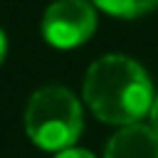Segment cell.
Segmentation results:
<instances>
[{"label": "cell", "instance_id": "7", "mask_svg": "<svg viewBox=\"0 0 158 158\" xmlns=\"http://www.w3.org/2000/svg\"><path fill=\"white\" fill-rule=\"evenodd\" d=\"M151 126H153L156 133H158V96L153 99V106H151Z\"/></svg>", "mask_w": 158, "mask_h": 158}, {"label": "cell", "instance_id": "8", "mask_svg": "<svg viewBox=\"0 0 158 158\" xmlns=\"http://www.w3.org/2000/svg\"><path fill=\"white\" fill-rule=\"evenodd\" d=\"M5 52H7V40H5V32L0 30V62L5 59Z\"/></svg>", "mask_w": 158, "mask_h": 158}, {"label": "cell", "instance_id": "1", "mask_svg": "<svg viewBox=\"0 0 158 158\" xmlns=\"http://www.w3.org/2000/svg\"><path fill=\"white\" fill-rule=\"evenodd\" d=\"M84 99L106 123H138L153 106V84L146 69L123 54L96 59L84 77Z\"/></svg>", "mask_w": 158, "mask_h": 158}, {"label": "cell", "instance_id": "2", "mask_svg": "<svg viewBox=\"0 0 158 158\" xmlns=\"http://www.w3.org/2000/svg\"><path fill=\"white\" fill-rule=\"evenodd\" d=\"M81 106L64 86L37 89L25 109V128L35 146L44 151H64L81 133Z\"/></svg>", "mask_w": 158, "mask_h": 158}, {"label": "cell", "instance_id": "3", "mask_svg": "<svg viewBox=\"0 0 158 158\" xmlns=\"http://www.w3.org/2000/svg\"><path fill=\"white\" fill-rule=\"evenodd\" d=\"M96 30V12L86 0H57L44 10L42 35L52 47L72 49Z\"/></svg>", "mask_w": 158, "mask_h": 158}, {"label": "cell", "instance_id": "5", "mask_svg": "<svg viewBox=\"0 0 158 158\" xmlns=\"http://www.w3.org/2000/svg\"><path fill=\"white\" fill-rule=\"evenodd\" d=\"M104 12L116 15V17H138L158 5V0H94Z\"/></svg>", "mask_w": 158, "mask_h": 158}, {"label": "cell", "instance_id": "6", "mask_svg": "<svg viewBox=\"0 0 158 158\" xmlns=\"http://www.w3.org/2000/svg\"><path fill=\"white\" fill-rule=\"evenodd\" d=\"M57 158H94V156L84 148H64V151L57 153Z\"/></svg>", "mask_w": 158, "mask_h": 158}, {"label": "cell", "instance_id": "4", "mask_svg": "<svg viewBox=\"0 0 158 158\" xmlns=\"http://www.w3.org/2000/svg\"><path fill=\"white\" fill-rule=\"evenodd\" d=\"M104 158H158V133L153 126H121L106 143Z\"/></svg>", "mask_w": 158, "mask_h": 158}]
</instances>
